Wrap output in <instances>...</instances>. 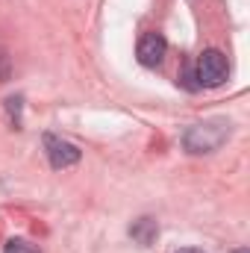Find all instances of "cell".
I'll list each match as a JSON object with an SVG mask.
<instances>
[{"label":"cell","instance_id":"1","mask_svg":"<svg viewBox=\"0 0 250 253\" xmlns=\"http://www.w3.org/2000/svg\"><path fill=\"white\" fill-rule=\"evenodd\" d=\"M227 135H230V124L224 118H215V121L188 126L186 135H183V144H186L188 153H212L227 141Z\"/></svg>","mask_w":250,"mask_h":253},{"label":"cell","instance_id":"2","mask_svg":"<svg viewBox=\"0 0 250 253\" xmlns=\"http://www.w3.org/2000/svg\"><path fill=\"white\" fill-rule=\"evenodd\" d=\"M230 74V65H227V56L221 50H203L197 56V68H194V77L200 85L206 88H218Z\"/></svg>","mask_w":250,"mask_h":253},{"label":"cell","instance_id":"3","mask_svg":"<svg viewBox=\"0 0 250 253\" xmlns=\"http://www.w3.org/2000/svg\"><path fill=\"white\" fill-rule=\"evenodd\" d=\"M165 50H168V42L162 33H144L138 39V47H135V56L144 68H156V65L165 59Z\"/></svg>","mask_w":250,"mask_h":253},{"label":"cell","instance_id":"4","mask_svg":"<svg viewBox=\"0 0 250 253\" xmlns=\"http://www.w3.org/2000/svg\"><path fill=\"white\" fill-rule=\"evenodd\" d=\"M44 150H47V159L53 168H71L80 162V150L77 144L65 141L59 135H44Z\"/></svg>","mask_w":250,"mask_h":253},{"label":"cell","instance_id":"5","mask_svg":"<svg viewBox=\"0 0 250 253\" xmlns=\"http://www.w3.org/2000/svg\"><path fill=\"white\" fill-rule=\"evenodd\" d=\"M129 233H132V239H135L138 245H150V242L156 239V221L141 218V221H135V224L129 227Z\"/></svg>","mask_w":250,"mask_h":253},{"label":"cell","instance_id":"6","mask_svg":"<svg viewBox=\"0 0 250 253\" xmlns=\"http://www.w3.org/2000/svg\"><path fill=\"white\" fill-rule=\"evenodd\" d=\"M3 253H42L36 245H30V242H24V239H9L6 242V248Z\"/></svg>","mask_w":250,"mask_h":253},{"label":"cell","instance_id":"7","mask_svg":"<svg viewBox=\"0 0 250 253\" xmlns=\"http://www.w3.org/2000/svg\"><path fill=\"white\" fill-rule=\"evenodd\" d=\"M177 253H203V251H194V248H186V251H177Z\"/></svg>","mask_w":250,"mask_h":253},{"label":"cell","instance_id":"8","mask_svg":"<svg viewBox=\"0 0 250 253\" xmlns=\"http://www.w3.org/2000/svg\"><path fill=\"white\" fill-rule=\"evenodd\" d=\"M233 253H250L248 248H239V251H233Z\"/></svg>","mask_w":250,"mask_h":253}]
</instances>
